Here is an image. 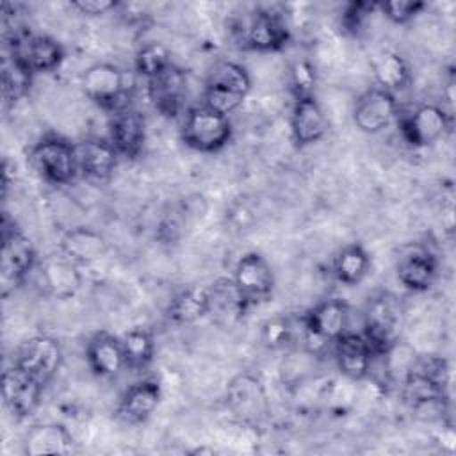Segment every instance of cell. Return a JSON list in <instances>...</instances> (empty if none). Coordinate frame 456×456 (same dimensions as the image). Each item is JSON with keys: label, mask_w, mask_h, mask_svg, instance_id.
<instances>
[{"label": "cell", "mask_w": 456, "mask_h": 456, "mask_svg": "<svg viewBox=\"0 0 456 456\" xmlns=\"http://www.w3.org/2000/svg\"><path fill=\"white\" fill-rule=\"evenodd\" d=\"M294 337V324L289 317H271L262 324L260 340L267 349H281L290 344Z\"/></svg>", "instance_id": "35"}, {"label": "cell", "mask_w": 456, "mask_h": 456, "mask_svg": "<svg viewBox=\"0 0 456 456\" xmlns=\"http://www.w3.org/2000/svg\"><path fill=\"white\" fill-rule=\"evenodd\" d=\"M162 399V387L155 378H144L128 387L116 408V415L125 424L146 422Z\"/></svg>", "instance_id": "18"}, {"label": "cell", "mask_w": 456, "mask_h": 456, "mask_svg": "<svg viewBox=\"0 0 456 456\" xmlns=\"http://www.w3.org/2000/svg\"><path fill=\"white\" fill-rule=\"evenodd\" d=\"M28 164L39 178L52 185H68L80 175L77 144L61 135L39 139L28 151Z\"/></svg>", "instance_id": "5"}, {"label": "cell", "mask_w": 456, "mask_h": 456, "mask_svg": "<svg viewBox=\"0 0 456 456\" xmlns=\"http://www.w3.org/2000/svg\"><path fill=\"white\" fill-rule=\"evenodd\" d=\"M449 128L451 116L436 103H419L410 112L401 116L399 121L403 139L415 148H424L440 141Z\"/></svg>", "instance_id": "11"}, {"label": "cell", "mask_w": 456, "mask_h": 456, "mask_svg": "<svg viewBox=\"0 0 456 456\" xmlns=\"http://www.w3.org/2000/svg\"><path fill=\"white\" fill-rule=\"evenodd\" d=\"M331 349L337 367L344 376L349 379H363L369 374L374 356L362 333L346 331L333 342Z\"/></svg>", "instance_id": "25"}, {"label": "cell", "mask_w": 456, "mask_h": 456, "mask_svg": "<svg viewBox=\"0 0 456 456\" xmlns=\"http://www.w3.org/2000/svg\"><path fill=\"white\" fill-rule=\"evenodd\" d=\"M235 36L242 48L278 52L289 43L290 30L281 14L271 9H256L237 23Z\"/></svg>", "instance_id": "9"}, {"label": "cell", "mask_w": 456, "mask_h": 456, "mask_svg": "<svg viewBox=\"0 0 456 456\" xmlns=\"http://www.w3.org/2000/svg\"><path fill=\"white\" fill-rule=\"evenodd\" d=\"M109 141L125 159H135L146 142V118L134 107L112 114Z\"/></svg>", "instance_id": "20"}, {"label": "cell", "mask_w": 456, "mask_h": 456, "mask_svg": "<svg viewBox=\"0 0 456 456\" xmlns=\"http://www.w3.org/2000/svg\"><path fill=\"white\" fill-rule=\"evenodd\" d=\"M403 310L399 299L390 292H379L369 297L363 310V330L360 331L369 344L372 356H387L399 342Z\"/></svg>", "instance_id": "2"}, {"label": "cell", "mask_w": 456, "mask_h": 456, "mask_svg": "<svg viewBox=\"0 0 456 456\" xmlns=\"http://www.w3.org/2000/svg\"><path fill=\"white\" fill-rule=\"evenodd\" d=\"M45 387L25 374L14 363L2 374V397L7 410L16 419H25L39 406Z\"/></svg>", "instance_id": "16"}, {"label": "cell", "mask_w": 456, "mask_h": 456, "mask_svg": "<svg viewBox=\"0 0 456 456\" xmlns=\"http://www.w3.org/2000/svg\"><path fill=\"white\" fill-rule=\"evenodd\" d=\"M426 7H428L426 2H417V0H390V2L378 4V9L383 12V16L397 25H404L411 21Z\"/></svg>", "instance_id": "36"}, {"label": "cell", "mask_w": 456, "mask_h": 456, "mask_svg": "<svg viewBox=\"0 0 456 456\" xmlns=\"http://www.w3.org/2000/svg\"><path fill=\"white\" fill-rule=\"evenodd\" d=\"M233 135L228 116L208 107L196 105L187 110L182 125V141L187 148L200 153H214L223 150Z\"/></svg>", "instance_id": "7"}, {"label": "cell", "mask_w": 456, "mask_h": 456, "mask_svg": "<svg viewBox=\"0 0 456 456\" xmlns=\"http://www.w3.org/2000/svg\"><path fill=\"white\" fill-rule=\"evenodd\" d=\"M78 173L91 182H105L112 176L119 153L109 139L89 137L77 144Z\"/></svg>", "instance_id": "21"}, {"label": "cell", "mask_w": 456, "mask_h": 456, "mask_svg": "<svg viewBox=\"0 0 456 456\" xmlns=\"http://www.w3.org/2000/svg\"><path fill=\"white\" fill-rule=\"evenodd\" d=\"M372 71L376 87L385 89L392 94L403 91L411 82V71L406 59L397 52H381L372 61Z\"/></svg>", "instance_id": "29"}, {"label": "cell", "mask_w": 456, "mask_h": 456, "mask_svg": "<svg viewBox=\"0 0 456 456\" xmlns=\"http://www.w3.org/2000/svg\"><path fill=\"white\" fill-rule=\"evenodd\" d=\"M328 132V118L315 96L294 98L290 112V134L296 146L319 142Z\"/></svg>", "instance_id": "19"}, {"label": "cell", "mask_w": 456, "mask_h": 456, "mask_svg": "<svg viewBox=\"0 0 456 456\" xmlns=\"http://www.w3.org/2000/svg\"><path fill=\"white\" fill-rule=\"evenodd\" d=\"M59 251L82 267L102 260L109 251V242L93 228L75 226L61 235Z\"/></svg>", "instance_id": "24"}, {"label": "cell", "mask_w": 456, "mask_h": 456, "mask_svg": "<svg viewBox=\"0 0 456 456\" xmlns=\"http://www.w3.org/2000/svg\"><path fill=\"white\" fill-rule=\"evenodd\" d=\"M399 118L395 94L370 87L363 91L353 107V121L358 130L365 134H379Z\"/></svg>", "instance_id": "14"}, {"label": "cell", "mask_w": 456, "mask_h": 456, "mask_svg": "<svg viewBox=\"0 0 456 456\" xmlns=\"http://www.w3.org/2000/svg\"><path fill=\"white\" fill-rule=\"evenodd\" d=\"M395 274L408 290L426 292L436 280L438 260L428 246L410 242L395 256Z\"/></svg>", "instance_id": "12"}, {"label": "cell", "mask_w": 456, "mask_h": 456, "mask_svg": "<svg viewBox=\"0 0 456 456\" xmlns=\"http://www.w3.org/2000/svg\"><path fill=\"white\" fill-rule=\"evenodd\" d=\"M134 64H135L137 75H141L144 80H151L173 64L171 52L162 43H157V41L146 43L137 50Z\"/></svg>", "instance_id": "33"}, {"label": "cell", "mask_w": 456, "mask_h": 456, "mask_svg": "<svg viewBox=\"0 0 456 456\" xmlns=\"http://www.w3.org/2000/svg\"><path fill=\"white\" fill-rule=\"evenodd\" d=\"M34 71L7 48L2 57V96L5 103H16L21 100L32 86Z\"/></svg>", "instance_id": "31"}, {"label": "cell", "mask_w": 456, "mask_h": 456, "mask_svg": "<svg viewBox=\"0 0 456 456\" xmlns=\"http://www.w3.org/2000/svg\"><path fill=\"white\" fill-rule=\"evenodd\" d=\"M37 273L43 289L55 299H71L82 285L80 265L59 249L37 262Z\"/></svg>", "instance_id": "15"}, {"label": "cell", "mask_w": 456, "mask_h": 456, "mask_svg": "<svg viewBox=\"0 0 456 456\" xmlns=\"http://www.w3.org/2000/svg\"><path fill=\"white\" fill-rule=\"evenodd\" d=\"M125 363L132 372H142L155 356V338L148 328H132L121 337Z\"/></svg>", "instance_id": "32"}, {"label": "cell", "mask_w": 456, "mask_h": 456, "mask_svg": "<svg viewBox=\"0 0 456 456\" xmlns=\"http://www.w3.org/2000/svg\"><path fill=\"white\" fill-rule=\"evenodd\" d=\"M249 91L251 77L246 68L233 61H221L208 71L203 89V105L230 116L242 105Z\"/></svg>", "instance_id": "3"}, {"label": "cell", "mask_w": 456, "mask_h": 456, "mask_svg": "<svg viewBox=\"0 0 456 456\" xmlns=\"http://www.w3.org/2000/svg\"><path fill=\"white\" fill-rule=\"evenodd\" d=\"M317 86L315 66L308 59H297L289 68V87L294 98L314 96Z\"/></svg>", "instance_id": "34"}, {"label": "cell", "mask_w": 456, "mask_h": 456, "mask_svg": "<svg viewBox=\"0 0 456 456\" xmlns=\"http://www.w3.org/2000/svg\"><path fill=\"white\" fill-rule=\"evenodd\" d=\"M75 451V438L62 424H37L23 436V452L28 456L73 454Z\"/></svg>", "instance_id": "27"}, {"label": "cell", "mask_w": 456, "mask_h": 456, "mask_svg": "<svg viewBox=\"0 0 456 456\" xmlns=\"http://www.w3.org/2000/svg\"><path fill=\"white\" fill-rule=\"evenodd\" d=\"M232 283L244 312H248L271 299L274 290V273L262 253L248 251L237 260Z\"/></svg>", "instance_id": "8"}, {"label": "cell", "mask_w": 456, "mask_h": 456, "mask_svg": "<svg viewBox=\"0 0 456 456\" xmlns=\"http://www.w3.org/2000/svg\"><path fill=\"white\" fill-rule=\"evenodd\" d=\"M370 256L365 248L358 242L347 244L337 251L331 262V273L342 285L354 287L358 285L369 273Z\"/></svg>", "instance_id": "30"}, {"label": "cell", "mask_w": 456, "mask_h": 456, "mask_svg": "<svg viewBox=\"0 0 456 456\" xmlns=\"http://www.w3.org/2000/svg\"><path fill=\"white\" fill-rule=\"evenodd\" d=\"M69 5L78 14H84V16H102L119 7V4L114 0H75Z\"/></svg>", "instance_id": "38"}, {"label": "cell", "mask_w": 456, "mask_h": 456, "mask_svg": "<svg viewBox=\"0 0 456 456\" xmlns=\"http://www.w3.org/2000/svg\"><path fill=\"white\" fill-rule=\"evenodd\" d=\"M12 363L46 387L62 363V347L53 337L36 335L18 346Z\"/></svg>", "instance_id": "10"}, {"label": "cell", "mask_w": 456, "mask_h": 456, "mask_svg": "<svg viewBox=\"0 0 456 456\" xmlns=\"http://www.w3.org/2000/svg\"><path fill=\"white\" fill-rule=\"evenodd\" d=\"M378 7L370 2H349L342 12V28L353 36L360 34L369 14Z\"/></svg>", "instance_id": "37"}, {"label": "cell", "mask_w": 456, "mask_h": 456, "mask_svg": "<svg viewBox=\"0 0 456 456\" xmlns=\"http://www.w3.org/2000/svg\"><path fill=\"white\" fill-rule=\"evenodd\" d=\"M444 381L435 378L433 374L426 372L424 369L411 365L401 383V394L403 399L413 408V410H422V408H431L438 406L444 403Z\"/></svg>", "instance_id": "26"}, {"label": "cell", "mask_w": 456, "mask_h": 456, "mask_svg": "<svg viewBox=\"0 0 456 456\" xmlns=\"http://www.w3.org/2000/svg\"><path fill=\"white\" fill-rule=\"evenodd\" d=\"M37 253L32 240L4 216L2 223V256H0V287L2 296L7 297L20 285L25 283L30 271L37 267Z\"/></svg>", "instance_id": "1"}, {"label": "cell", "mask_w": 456, "mask_h": 456, "mask_svg": "<svg viewBox=\"0 0 456 456\" xmlns=\"http://www.w3.org/2000/svg\"><path fill=\"white\" fill-rule=\"evenodd\" d=\"M226 401L235 417L246 422H255L264 417L267 410V397L262 383L249 376L240 374L228 385Z\"/></svg>", "instance_id": "22"}, {"label": "cell", "mask_w": 456, "mask_h": 456, "mask_svg": "<svg viewBox=\"0 0 456 456\" xmlns=\"http://www.w3.org/2000/svg\"><path fill=\"white\" fill-rule=\"evenodd\" d=\"M86 360L93 374L105 379L118 378L121 370L126 369L121 338L107 331H98L89 338L86 346Z\"/></svg>", "instance_id": "23"}, {"label": "cell", "mask_w": 456, "mask_h": 456, "mask_svg": "<svg viewBox=\"0 0 456 456\" xmlns=\"http://www.w3.org/2000/svg\"><path fill=\"white\" fill-rule=\"evenodd\" d=\"M7 48L14 52L32 71L52 73L64 62V46L46 34H16L7 43Z\"/></svg>", "instance_id": "13"}, {"label": "cell", "mask_w": 456, "mask_h": 456, "mask_svg": "<svg viewBox=\"0 0 456 456\" xmlns=\"http://www.w3.org/2000/svg\"><path fill=\"white\" fill-rule=\"evenodd\" d=\"M146 91L155 110L164 118H176L183 107L187 93V75L175 62L151 80H146Z\"/></svg>", "instance_id": "17"}, {"label": "cell", "mask_w": 456, "mask_h": 456, "mask_svg": "<svg viewBox=\"0 0 456 456\" xmlns=\"http://www.w3.org/2000/svg\"><path fill=\"white\" fill-rule=\"evenodd\" d=\"M212 310V299H210V285L208 287H189L176 294L169 306H167V319L176 324H192L203 317H207Z\"/></svg>", "instance_id": "28"}, {"label": "cell", "mask_w": 456, "mask_h": 456, "mask_svg": "<svg viewBox=\"0 0 456 456\" xmlns=\"http://www.w3.org/2000/svg\"><path fill=\"white\" fill-rule=\"evenodd\" d=\"M82 89L100 109L116 114L118 110L130 107L134 82L119 66L96 62L82 73Z\"/></svg>", "instance_id": "4"}, {"label": "cell", "mask_w": 456, "mask_h": 456, "mask_svg": "<svg viewBox=\"0 0 456 456\" xmlns=\"http://www.w3.org/2000/svg\"><path fill=\"white\" fill-rule=\"evenodd\" d=\"M303 342L310 353L324 351L349 331V306L346 301L330 297L312 306L301 317Z\"/></svg>", "instance_id": "6"}]
</instances>
